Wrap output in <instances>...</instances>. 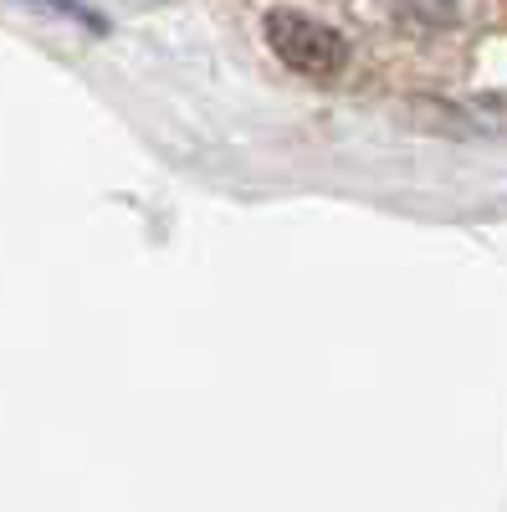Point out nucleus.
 <instances>
[{"label": "nucleus", "instance_id": "1", "mask_svg": "<svg viewBox=\"0 0 507 512\" xmlns=\"http://www.w3.org/2000/svg\"><path fill=\"white\" fill-rule=\"evenodd\" d=\"M262 36H267L272 57L287 72H298V77L333 82V77H344V67H349V36L338 26H328V21H318L303 6H272L262 16Z\"/></svg>", "mask_w": 507, "mask_h": 512}]
</instances>
